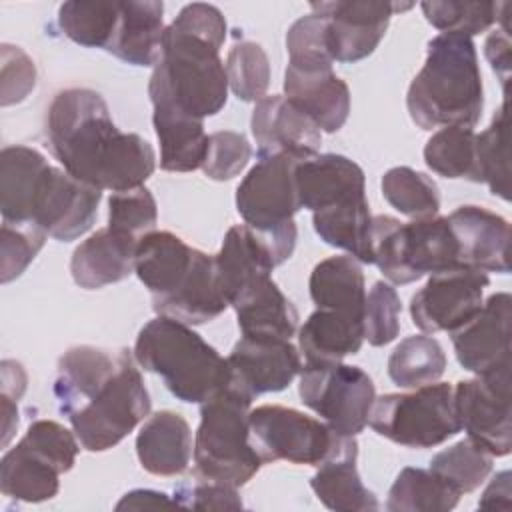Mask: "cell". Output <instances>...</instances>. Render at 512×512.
Returning <instances> with one entry per match:
<instances>
[{"instance_id": "obj_1", "label": "cell", "mask_w": 512, "mask_h": 512, "mask_svg": "<svg viewBox=\"0 0 512 512\" xmlns=\"http://www.w3.org/2000/svg\"><path fill=\"white\" fill-rule=\"evenodd\" d=\"M130 350L90 344L68 348L56 364L52 394L88 452L122 442L148 414L150 394Z\"/></svg>"}, {"instance_id": "obj_2", "label": "cell", "mask_w": 512, "mask_h": 512, "mask_svg": "<svg viewBox=\"0 0 512 512\" xmlns=\"http://www.w3.org/2000/svg\"><path fill=\"white\" fill-rule=\"evenodd\" d=\"M44 138L68 174L98 190L140 188L156 168L150 142L118 130L108 104L90 88H66L52 98Z\"/></svg>"}, {"instance_id": "obj_3", "label": "cell", "mask_w": 512, "mask_h": 512, "mask_svg": "<svg viewBox=\"0 0 512 512\" xmlns=\"http://www.w3.org/2000/svg\"><path fill=\"white\" fill-rule=\"evenodd\" d=\"M224 40L226 20L216 6L186 4L164 30L148 90L168 96L194 118L218 114L228 100V78L220 58Z\"/></svg>"}, {"instance_id": "obj_4", "label": "cell", "mask_w": 512, "mask_h": 512, "mask_svg": "<svg viewBox=\"0 0 512 512\" xmlns=\"http://www.w3.org/2000/svg\"><path fill=\"white\" fill-rule=\"evenodd\" d=\"M406 108L422 130L478 124L484 88L472 38L438 34L428 42L424 66L410 82Z\"/></svg>"}, {"instance_id": "obj_5", "label": "cell", "mask_w": 512, "mask_h": 512, "mask_svg": "<svg viewBox=\"0 0 512 512\" xmlns=\"http://www.w3.org/2000/svg\"><path fill=\"white\" fill-rule=\"evenodd\" d=\"M134 358L146 372L158 374L166 388L186 404H202L230 384L232 370L192 326L156 316L146 322L134 344Z\"/></svg>"}, {"instance_id": "obj_6", "label": "cell", "mask_w": 512, "mask_h": 512, "mask_svg": "<svg viewBox=\"0 0 512 512\" xmlns=\"http://www.w3.org/2000/svg\"><path fill=\"white\" fill-rule=\"evenodd\" d=\"M252 396L230 378V384L200 404L194 436V476L234 488L244 486L262 468L250 440Z\"/></svg>"}, {"instance_id": "obj_7", "label": "cell", "mask_w": 512, "mask_h": 512, "mask_svg": "<svg viewBox=\"0 0 512 512\" xmlns=\"http://www.w3.org/2000/svg\"><path fill=\"white\" fill-rule=\"evenodd\" d=\"M300 158L290 154L258 156L236 188V210L244 224L264 242L276 266L296 248L294 214L300 210L294 170Z\"/></svg>"}, {"instance_id": "obj_8", "label": "cell", "mask_w": 512, "mask_h": 512, "mask_svg": "<svg viewBox=\"0 0 512 512\" xmlns=\"http://www.w3.org/2000/svg\"><path fill=\"white\" fill-rule=\"evenodd\" d=\"M370 240L372 264L392 284H410L424 274L462 266L446 216L400 222L380 214L372 218Z\"/></svg>"}, {"instance_id": "obj_9", "label": "cell", "mask_w": 512, "mask_h": 512, "mask_svg": "<svg viewBox=\"0 0 512 512\" xmlns=\"http://www.w3.org/2000/svg\"><path fill=\"white\" fill-rule=\"evenodd\" d=\"M250 440L264 464L286 460L320 468L332 460H356L358 442L300 410L262 404L250 410Z\"/></svg>"}, {"instance_id": "obj_10", "label": "cell", "mask_w": 512, "mask_h": 512, "mask_svg": "<svg viewBox=\"0 0 512 512\" xmlns=\"http://www.w3.org/2000/svg\"><path fill=\"white\" fill-rule=\"evenodd\" d=\"M78 452L74 430L54 420H34L0 460L2 494L32 504L54 498L60 490L58 478L72 470Z\"/></svg>"}, {"instance_id": "obj_11", "label": "cell", "mask_w": 512, "mask_h": 512, "mask_svg": "<svg viewBox=\"0 0 512 512\" xmlns=\"http://www.w3.org/2000/svg\"><path fill=\"white\" fill-rule=\"evenodd\" d=\"M370 428L406 448H434L460 432L454 386L432 382L412 392H392L374 400Z\"/></svg>"}, {"instance_id": "obj_12", "label": "cell", "mask_w": 512, "mask_h": 512, "mask_svg": "<svg viewBox=\"0 0 512 512\" xmlns=\"http://www.w3.org/2000/svg\"><path fill=\"white\" fill-rule=\"evenodd\" d=\"M298 394L330 428L340 434H360L376 400L372 378L358 366L334 362L302 366Z\"/></svg>"}, {"instance_id": "obj_13", "label": "cell", "mask_w": 512, "mask_h": 512, "mask_svg": "<svg viewBox=\"0 0 512 512\" xmlns=\"http://www.w3.org/2000/svg\"><path fill=\"white\" fill-rule=\"evenodd\" d=\"M454 404L460 430L492 458L512 450L510 424V368L460 380L454 386Z\"/></svg>"}, {"instance_id": "obj_14", "label": "cell", "mask_w": 512, "mask_h": 512, "mask_svg": "<svg viewBox=\"0 0 512 512\" xmlns=\"http://www.w3.org/2000/svg\"><path fill=\"white\" fill-rule=\"evenodd\" d=\"M488 284L486 272L468 266L430 274L428 282L410 298L414 326L424 334L460 328L482 306V294Z\"/></svg>"}, {"instance_id": "obj_15", "label": "cell", "mask_w": 512, "mask_h": 512, "mask_svg": "<svg viewBox=\"0 0 512 512\" xmlns=\"http://www.w3.org/2000/svg\"><path fill=\"white\" fill-rule=\"evenodd\" d=\"M412 4L374 0L312 2L310 10L326 20V48L332 62H358L370 56L384 38L390 18Z\"/></svg>"}, {"instance_id": "obj_16", "label": "cell", "mask_w": 512, "mask_h": 512, "mask_svg": "<svg viewBox=\"0 0 512 512\" xmlns=\"http://www.w3.org/2000/svg\"><path fill=\"white\" fill-rule=\"evenodd\" d=\"M102 190L50 166L40 184L32 222L60 242L84 236L96 222Z\"/></svg>"}, {"instance_id": "obj_17", "label": "cell", "mask_w": 512, "mask_h": 512, "mask_svg": "<svg viewBox=\"0 0 512 512\" xmlns=\"http://www.w3.org/2000/svg\"><path fill=\"white\" fill-rule=\"evenodd\" d=\"M510 304L508 292H496L452 330V346L464 370L480 376L510 368Z\"/></svg>"}, {"instance_id": "obj_18", "label": "cell", "mask_w": 512, "mask_h": 512, "mask_svg": "<svg viewBox=\"0 0 512 512\" xmlns=\"http://www.w3.org/2000/svg\"><path fill=\"white\" fill-rule=\"evenodd\" d=\"M228 364L232 380L252 398L288 388L304 366L300 350L290 340L248 336L234 344Z\"/></svg>"}, {"instance_id": "obj_19", "label": "cell", "mask_w": 512, "mask_h": 512, "mask_svg": "<svg viewBox=\"0 0 512 512\" xmlns=\"http://www.w3.org/2000/svg\"><path fill=\"white\" fill-rule=\"evenodd\" d=\"M258 156L290 154L300 160L318 154L322 130L282 94H266L250 118Z\"/></svg>"}, {"instance_id": "obj_20", "label": "cell", "mask_w": 512, "mask_h": 512, "mask_svg": "<svg viewBox=\"0 0 512 512\" xmlns=\"http://www.w3.org/2000/svg\"><path fill=\"white\" fill-rule=\"evenodd\" d=\"M284 96L328 134L338 132L350 114V88L332 64H288Z\"/></svg>"}, {"instance_id": "obj_21", "label": "cell", "mask_w": 512, "mask_h": 512, "mask_svg": "<svg viewBox=\"0 0 512 512\" xmlns=\"http://www.w3.org/2000/svg\"><path fill=\"white\" fill-rule=\"evenodd\" d=\"M446 218L456 238L462 266L482 272H510V224L504 216L466 204Z\"/></svg>"}, {"instance_id": "obj_22", "label": "cell", "mask_w": 512, "mask_h": 512, "mask_svg": "<svg viewBox=\"0 0 512 512\" xmlns=\"http://www.w3.org/2000/svg\"><path fill=\"white\" fill-rule=\"evenodd\" d=\"M294 182L300 208L310 212L366 194L362 168L342 154H316L300 160L294 170Z\"/></svg>"}, {"instance_id": "obj_23", "label": "cell", "mask_w": 512, "mask_h": 512, "mask_svg": "<svg viewBox=\"0 0 512 512\" xmlns=\"http://www.w3.org/2000/svg\"><path fill=\"white\" fill-rule=\"evenodd\" d=\"M152 124L160 142V168L166 172H192L202 166L208 136L204 120L190 116L168 96L148 90Z\"/></svg>"}, {"instance_id": "obj_24", "label": "cell", "mask_w": 512, "mask_h": 512, "mask_svg": "<svg viewBox=\"0 0 512 512\" xmlns=\"http://www.w3.org/2000/svg\"><path fill=\"white\" fill-rule=\"evenodd\" d=\"M136 246V240L108 226L100 228L72 252L70 274L84 290L122 282L134 272Z\"/></svg>"}, {"instance_id": "obj_25", "label": "cell", "mask_w": 512, "mask_h": 512, "mask_svg": "<svg viewBox=\"0 0 512 512\" xmlns=\"http://www.w3.org/2000/svg\"><path fill=\"white\" fill-rule=\"evenodd\" d=\"M198 248L168 230L146 234L136 246L134 274L148 288L152 302L174 294L194 266Z\"/></svg>"}, {"instance_id": "obj_26", "label": "cell", "mask_w": 512, "mask_h": 512, "mask_svg": "<svg viewBox=\"0 0 512 512\" xmlns=\"http://www.w3.org/2000/svg\"><path fill=\"white\" fill-rule=\"evenodd\" d=\"M228 298L222 290L214 256L198 250L194 266L182 286L164 300L152 302L158 316H166L188 326L216 320L226 308Z\"/></svg>"}, {"instance_id": "obj_27", "label": "cell", "mask_w": 512, "mask_h": 512, "mask_svg": "<svg viewBox=\"0 0 512 512\" xmlns=\"http://www.w3.org/2000/svg\"><path fill=\"white\" fill-rule=\"evenodd\" d=\"M192 430L186 418L172 410L152 414L136 436L140 466L154 476H178L192 458Z\"/></svg>"}, {"instance_id": "obj_28", "label": "cell", "mask_w": 512, "mask_h": 512, "mask_svg": "<svg viewBox=\"0 0 512 512\" xmlns=\"http://www.w3.org/2000/svg\"><path fill=\"white\" fill-rule=\"evenodd\" d=\"M164 4L158 0L120 2L114 36L106 48L132 66H156L164 36Z\"/></svg>"}, {"instance_id": "obj_29", "label": "cell", "mask_w": 512, "mask_h": 512, "mask_svg": "<svg viewBox=\"0 0 512 512\" xmlns=\"http://www.w3.org/2000/svg\"><path fill=\"white\" fill-rule=\"evenodd\" d=\"M52 164L30 146H6L0 154V212L6 222L34 224V204Z\"/></svg>"}, {"instance_id": "obj_30", "label": "cell", "mask_w": 512, "mask_h": 512, "mask_svg": "<svg viewBox=\"0 0 512 512\" xmlns=\"http://www.w3.org/2000/svg\"><path fill=\"white\" fill-rule=\"evenodd\" d=\"M230 306L236 312L242 336L290 340L298 330V312L272 276L242 290Z\"/></svg>"}, {"instance_id": "obj_31", "label": "cell", "mask_w": 512, "mask_h": 512, "mask_svg": "<svg viewBox=\"0 0 512 512\" xmlns=\"http://www.w3.org/2000/svg\"><path fill=\"white\" fill-rule=\"evenodd\" d=\"M214 262L228 304L254 282L268 278L276 268L264 242L246 224L228 228Z\"/></svg>"}, {"instance_id": "obj_32", "label": "cell", "mask_w": 512, "mask_h": 512, "mask_svg": "<svg viewBox=\"0 0 512 512\" xmlns=\"http://www.w3.org/2000/svg\"><path fill=\"white\" fill-rule=\"evenodd\" d=\"M364 342V324L358 318L316 308L298 330V350L304 366L342 362Z\"/></svg>"}, {"instance_id": "obj_33", "label": "cell", "mask_w": 512, "mask_h": 512, "mask_svg": "<svg viewBox=\"0 0 512 512\" xmlns=\"http://www.w3.org/2000/svg\"><path fill=\"white\" fill-rule=\"evenodd\" d=\"M308 288L316 308L362 320L366 304L364 272L350 254L318 262L310 274Z\"/></svg>"}, {"instance_id": "obj_34", "label": "cell", "mask_w": 512, "mask_h": 512, "mask_svg": "<svg viewBox=\"0 0 512 512\" xmlns=\"http://www.w3.org/2000/svg\"><path fill=\"white\" fill-rule=\"evenodd\" d=\"M312 224L328 246L348 252L358 262L372 264V216L366 194L312 212Z\"/></svg>"}, {"instance_id": "obj_35", "label": "cell", "mask_w": 512, "mask_h": 512, "mask_svg": "<svg viewBox=\"0 0 512 512\" xmlns=\"http://www.w3.org/2000/svg\"><path fill=\"white\" fill-rule=\"evenodd\" d=\"M460 494L430 468H404L388 490L386 510L390 512H448Z\"/></svg>"}, {"instance_id": "obj_36", "label": "cell", "mask_w": 512, "mask_h": 512, "mask_svg": "<svg viewBox=\"0 0 512 512\" xmlns=\"http://www.w3.org/2000/svg\"><path fill=\"white\" fill-rule=\"evenodd\" d=\"M310 486L318 500L336 512L378 510V498L368 490L358 474L356 460H332L318 468Z\"/></svg>"}, {"instance_id": "obj_37", "label": "cell", "mask_w": 512, "mask_h": 512, "mask_svg": "<svg viewBox=\"0 0 512 512\" xmlns=\"http://www.w3.org/2000/svg\"><path fill=\"white\" fill-rule=\"evenodd\" d=\"M446 370L440 342L426 334L404 338L388 358V376L400 388H420L438 382Z\"/></svg>"}, {"instance_id": "obj_38", "label": "cell", "mask_w": 512, "mask_h": 512, "mask_svg": "<svg viewBox=\"0 0 512 512\" xmlns=\"http://www.w3.org/2000/svg\"><path fill=\"white\" fill-rule=\"evenodd\" d=\"M424 162L432 172L444 178L480 182L476 162V132L462 126L440 128L424 146Z\"/></svg>"}, {"instance_id": "obj_39", "label": "cell", "mask_w": 512, "mask_h": 512, "mask_svg": "<svg viewBox=\"0 0 512 512\" xmlns=\"http://www.w3.org/2000/svg\"><path fill=\"white\" fill-rule=\"evenodd\" d=\"M384 200L412 220L438 216L440 194L436 182L410 166L390 168L380 182Z\"/></svg>"}, {"instance_id": "obj_40", "label": "cell", "mask_w": 512, "mask_h": 512, "mask_svg": "<svg viewBox=\"0 0 512 512\" xmlns=\"http://www.w3.org/2000/svg\"><path fill=\"white\" fill-rule=\"evenodd\" d=\"M120 16V2H64L58 8V26L72 42L106 50Z\"/></svg>"}, {"instance_id": "obj_41", "label": "cell", "mask_w": 512, "mask_h": 512, "mask_svg": "<svg viewBox=\"0 0 512 512\" xmlns=\"http://www.w3.org/2000/svg\"><path fill=\"white\" fill-rule=\"evenodd\" d=\"M426 20L442 34L474 36L486 32L498 22L508 8L500 2H458V0H428L420 4Z\"/></svg>"}, {"instance_id": "obj_42", "label": "cell", "mask_w": 512, "mask_h": 512, "mask_svg": "<svg viewBox=\"0 0 512 512\" xmlns=\"http://www.w3.org/2000/svg\"><path fill=\"white\" fill-rule=\"evenodd\" d=\"M476 162L480 182H484L494 196L510 200L506 102L496 110L488 128L476 134Z\"/></svg>"}, {"instance_id": "obj_43", "label": "cell", "mask_w": 512, "mask_h": 512, "mask_svg": "<svg viewBox=\"0 0 512 512\" xmlns=\"http://www.w3.org/2000/svg\"><path fill=\"white\" fill-rule=\"evenodd\" d=\"M430 470L462 496L474 492L488 478L492 456L466 438L432 456Z\"/></svg>"}, {"instance_id": "obj_44", "label": "cell", "mask_w": 512, "mask_h": 512, "mask_svg": "<svg viewBox=\"0 0 512 512\" xmlns=\"http://www.w3.org/2000/svg\"><path fill=\"white\" fill-rule=\"evenodd\" d=\"M228 88L238 100L258 102L270 86V62L264 48L256 42H236L226 56Z\"/></svg>"}, {"instance_id": "obj_45", "label": "cell", "mask_w": 512, "mask_h": 512, "mask_svg": "<svg viewBox=\"0 0 512 512\" xmlns=\"http://www.w3.org/2000/svg\"><path fill=\"white\" fill-rule=\"evenodd\" d=\"M158 222V206L146 186L112 192L108 200V228L140 242L154 232Z\"/></svg>"}, {"instance_id": "obj_46", "label": "cell", "mask_w": 512, "mask_h": 512, "mask_svg": "<svg viewBox=\"0 0 512 512\" xmlns=\"http://www.w3.org/2000/svg\"><path fill=\"white\" fill-rule=\"evenodd\" d=\"M46 232L38 224L2 220L0 228V280L2 284L18 278L36 258L46 242Z\"/></svg>"}, {"instance_id": "obj_47", "label": "cell", "mask_w": 512, "mask_h": 512, "mask_svg": "<svg viewBox=\"0 0 512 512\" xmlns=\"http://www.w3.org/2000/svg\"><path fill=\"white\" fill-rule=\"evenodd\" d=\"M364 340L370 346H386L400 334V298L392 284L374 282L364 304Z\"/></svg>"}, {"instance_id": "obj_48", "label": "cell", "mask_w": 512, "mask_h": 512, "mask_svg": "<svg viewBox=\"0 0 512 512\" xmlns=\"http://www.w3.org/2000/svg\"><path fill=\"white\" fill-rule=\"evenodd\" d=\"M252 146L244 134L232 130H218L208 136L202 160V172L216 182L232 180L250 162Z\"/></svg>"}, {"instance_id": "obj_49", "label": "cell", "mask_w": 512, "mask_h": 512, "mask_svg": "<svg viewBox=\"0 0 512 512\" xmlns=\"http://www.w3.org/2000/svg\"><path fill=\"white\" fill-rule=\"evenodd\" d=\"M324 30L326 20L316 12L298 18L286 32L288 64H334L326 48Z\"/></svg>"}, {"instance_id": "obj_50", "label": "cell", "mask_w": 512, "mask_h": 512, "mask_svg": "<svg viewBox=\"0 0 512 512\" xmlns=\"http://www.w3.org/2000/svg\"><path fill=\"white\" fill-rule=\"evenodd\" d=\"M34 60L18 46L2 44V106L22 102L36 86Z\"/></svg>"}, {"instance_id": "obj_51", "label": "cell", "mask_w": 512, "mask_h": 512, "mask_svg": "<svg viewBox=\"0 0 512 512\" xmlns=\"http://www.w3.org/2000/svg\"><path fill=\"white\" fill-rule=\"evenodd\" d=\"M174 502L194 510H240L244 504L238 496V488L198 480L194 486H182L174 494Z\"/></svg>"}, {"instance_id": "obj_52", "label": "cell", "mask_w": 512, "mask_h": 512, "mask_svg": "<svg viewBox=\"0 0 512 512\" xmlns=\"http://www.w3.org/2000/svg\"><path fill=\"white\" fill-rule=\"evenodd\" d=\"M486 58L492 66V70L500 76L504 88L508 82V72H510V36H508V24L506 18L502 20L500 30H494L484 44Z\"/></svg>"}, {"instance_id": "obj_53", "label": "cell", "mask_w": 512, "mask_h": 512, "mask_svg": "<svg viewBox=\"0 0 512 512\" xmlns=\"http://www.w3.org/2000/svg\"><path fill=\"white\" fill-rule=\"evenodd\" d=\"M26 384H28V376L24 366L16 360H2V368H0L2 398L18 402L26 390Z\"/></svg>"}, {"instance_id": "obj_54", "label": "cell", "mask_w": 512, "mask_h": 512, "mask_svg": "<svg viewBox=\"0 0 512 512\" xmlns=\"http://www.w3.org/2000/svg\"><path fill=\"white\" fill-rule=\"evenodd\" d=\"M510 472L502 470L498 472L492 482L486 486L478 506L480 508H500L508 510L510 508Z\"/></svg>"}, {"instance_id": "obj_55", "label": "cell", "mask_w": 512, "mask_h": 512, "mask_svg": "<svg viewBox=\"0 0 512 512\" xmlns=\"http://www.w3.org/2000/svg\"><path fill=\"white\" fill-rule=\"evenodd\" d=\"M168 504H176V502L170 500L168 494H164V492L132 490V492L124 494V498L116 504V510H122V508H156V506H168Z\"/></svg>"}]
</instances>
